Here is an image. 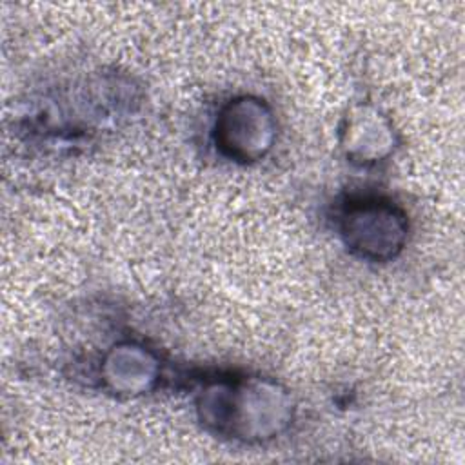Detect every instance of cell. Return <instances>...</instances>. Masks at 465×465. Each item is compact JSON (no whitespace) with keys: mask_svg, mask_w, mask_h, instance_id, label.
Segmentation results:
<instances>
[{"mask_svg":"<svg viewBox=\"0 0 465 465\" xmlns=\"http://www.w3.org/2000/svg\"><path fill=\"white\" fill-rule=\"evenodd\" d=\"M196 414L203 427L218 436L265 443L289 429L294 401L291 392L271 378H218L198 392Z\"/></svg>","mask_w":465,"mask_h":465,"instance_id":"1","label":"cell"},{"mask_svg":"<svg viewBox=\"0 0 465 465\" xmlns=\"http://www.w3.org/2000/svg\"><path fill=\"white\" fill-rule=\"evenodd\" d=\"M338 231L345 247L369 262H389L407 243V213L385 196L349 198L338 214Z\"/></svg>","mask_w":465,"mask_h":465,"instance_id":"2","label":"cell"},{"mask_svg":"<svg viewBox=\"0 0 465 465\" xmlns=\"http://www.w3.org/2000/svg\"><path fill=\"white\" fill-rule=\"evenodd\" d=\"M278 125L271 105L254 94H240L225 102L214 120L216 149L238 163L265 158L274 147Z\"/></svg>","mask_w":465,"mask_h":465,"instance_id":"3","label":"cell"},{"mask_svg":"<svg viewBox=\"0 0 465 465\" xmlns=\"http://www.w3.org/2000/svg\"><path fill=\"white\" fill-rule=\"evenodd\" d=\"M160 378V358L138 341H120L102 358L100 380L116 396H140L154 389Z\"/></svg>","mask_w":465,"mask_h":465,"instance_id":"4","label":"cell"},{"mask_svg":"<svg viewBox=\"0 0 465 465\" xmlns=\"http://www.w3.org/2000/svg\"><path fill=\"white\" fill-rule=\"evenodd\" d=\"M396 145L391 120L374 105L360 104L349 109L340 127V147L343 154L361 165L385 160Z\"/></svg>","mask_w":465,"mask_h":465,"instance_id":"5","label":"cell"}]
</instances>
